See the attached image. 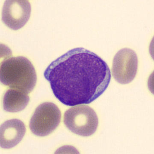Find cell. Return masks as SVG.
<instances>
[{
  "label": "cell",
  "mask_w": 154,
  "mask_h": 154,
  "mask_svg": "<svg viewBox=\"0 0 154 154\" xmlns=\"http://www.w3.org/2000/svg\"><path fill=\"white\" fill-rule=\"evenodd\" d=\"M44 76L55 97L69 106L95 100L108 88L111 79L106 62L83 48L70 50L53 61Z\"/></svg>",
  "instance_id": "cell-1"
},
{
  "label": "cell",
  "mask_w": 154,
  "mask_h": 154,
  "mask_svg": "<svg viewBox=\"0 0 154 154\" xmlns=\"http://www.w3.org/2000/svg\"><path fill=\"white\" fill-rule=\"evenodd\" d=\"M31 10L28 1H6L3 6L2 20L9 28L18 30L27 23Z\"/></svg>",
  "instance_id": "cell-6"
},
{
  "label": "cell",
  "mask_w": 154,
  "mask_h": 154,
  "mask_svg": "<svg viewBox=\"0 0 154 154\" xmlns=\"http://www.w3.org/2000/svg\"><path fill=\"white\" fill-rule=\"evenodd\" d=\"M61 117V111L56 105L50 102L43 103L36 109L30 121V128L36 136H47L58 126Z\"/></svg>",
  "instance_id": "cell-4"
},
{
  "label": "cell",
  "mask_w": 154,
  "mask_h": 154,
  "mask_svg": "<svg viewBox=\"0 0 154 154\" xmlns=\"http://www.w3.org/2000/svg\"><path fill=\"white\" fill-rule=\"evenodd\" d=\"M0 79L10 88L28 94L35 87L37 76L34 67L27 58L10 57L1 63Z\"/></svg>",
  "instance_id": "cell-2"
},
{
  "label": "cell",
  "mask_w": 154,
  "mask_h": 154,
  "mask_svg": "<svg viewBox=\"0 0 154 154\" xmlns=\"http://www.w3.org/2000/svg\"><path fill=\"white\" fill-rule=\"evenodd\" d=\"M28 94L17 90H8L3 97V108L6 112H18L24 110L30 101Z\"/></svg>",
  "instance_id": "cell-8"
},
{
  "label": "cell",
  "mask_w": 154,
  "mask_h": 154,
  "mask_svg": "<svg viewBox=\"0 0 154 154\" xmlns=\"http://www.w3.org/2000/svg\"><path fill=\"white\" fill-rule=\"evenodd\" d=\"M64 123L73 133L88 137L96 132L99 120L93 109L86 105H80L72 107L65 112Z\"/></svg>",
  "instance_id": "cell-3"
},
{
  "label": "cell",
  "mask_w": 154,
  "mask_h": 154,
  "mask_svg": "<svg viewBox=\"0 0 154 154\" xmlns=\"http://www.w3.org/2000/svg\"><path fill=\"white\" fill-rule=\"evenodd\" d=\"M138 58L133 50L125 48L114 56L112 73L114 79L121 84H127L133 81L137 73Z\"/></svg>",
  "instance_id": "cell-5"
},
{
  "label": "cell",
  "mask_w": 154,
  "mask_h": 154,
  "mask_svg": "<svg viewBox=\"0 0 154 154\" xmlns=\"http://www.w3.org/2000/svg\"><path fill=\"white\" fill-rule=\"evenodd\" d=\"M26 132L24 123L19 119H11L1 125L0 144L4 149H11L22 140Z\"/></svg>",
  "instance_id": "cell-7"
}]
</instances>
